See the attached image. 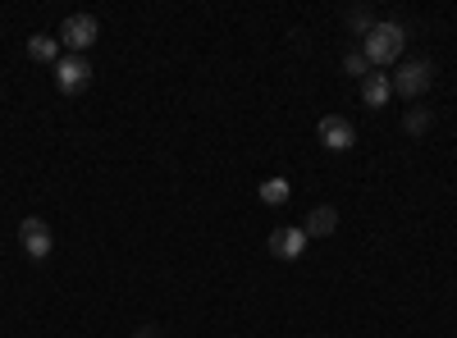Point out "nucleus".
Returning a JSON list of instances; mask_svg holds the SVG:
<instances>
[{
    "instance_id": "f257e3e1",
    "label": "nucleus",
    "mask_w": 457,
    "mask_h": 338,
    "mask_svg": "<svg viewBox=\"0 0 457 338\" xmlns=\"http://www.w3.org/2000/svg\"><path fill=\"white\" fill-rule=\"evenodd\" d=\"M403 51H407V32H403V23H375L370 37L361 42V55L370 60V69H385V64L403 60Z\"/></svg>"
},
{
    "instance_id": "f03ea898",
    "label": "nucleus",
    "mask_w": 457,
    "mask_h": 338,
    "mask_svg": "<svg viewBox=\"0 0 457 338\" xmlns=\"http://www.w3.org/2000/svg\"><path fill=\"white\" fill-rule=\"evenodd\" d=\"M430 83H435V60H407L394 78H389V87L398 92V96H426L430 92Z\"/></svg>"
},
{
    "instance_id": "7ed1b4c3",
    "label": "nucleus",
    "mask_w": 457,
    "mask_h": 338,
    "mask_svg": "<svg viewBox=\"0 0 457 338\" xmlns=\"http://www.w3.org/2000/svg\"><path fill=\"white\" fill-rule=\"evenodd\" d=\"M96 37H101L96 14H69V19L60 23V42L69 46V55H83L87 46H96Z\"/></svg>"
},
{
    "instance_id": "20e7f679",
    "label": "nucleus",
    "mask_w": 457,
    "mask_h": 338,
    "mask_svg": "<svg viewBox=\"0 0 457 338\" xmlns=\"http://www.w3.org/2000/svg\"><path fill=\"white\" fill-rule=\"evenodd\" d=\"M87 83H92L87 55H60V64H55V87H60L64 96H79V92H87Z\"/></svg>"
},
{
    "instance_id": "39448f33",
    "label": "nucleus",
    "mask_w": 457,
    "mask_h": 338,
    "mask_svg": "<svg viewBox=\"0 0 457 338\" xmlns=\"http://www.w3.org/2000/svg\"><path fill=\"white\" fill-rule=\"evenodd\" d=\"M19 243H23L28 260H46L51 247H55V238H51V229H46V219H37V215H28V219L19 224Z\"/></svg>"
},
{
    "instance_id": "423d86ee",
    "label": "nucleus",
    "mask_w": 457,
    "mask_h": 338,
    "mask_svg": "<svg viewBox=\"0 0 457 338\" xmlns=\"http://www.w3.org/2000/svg\"><path fill=\"white\" fill-rule=\"evenodd\" d=\"M316 133H320V146H329V152H353L357 146V128H353V120H343V115H325Z\"/></svg>"
},
{
    "instance_id": "0eeeda50",
    "label": "nucleus",
    "mask_w": 457,
    "mask_h": 338,
    "mask_svg": "<svg viewBox=\"0 0 457 338\" xmlns=\"http://www.w3.org/2000/svg\"><path fill=\"white\" fill-rule=\"evenodd\" d=\"M307 234H302V229H275L270 234V256H279V260H297L302 251H307Z\"/></svg>"
},
{
    "instance_id": "6e6552de",
    "label": "nucleus",
    "mask_w": 457,
    "mask_h": 338,
    "mask_svg": "<svg viewBox=\"0 0 457 338\" xmlns=\"http://www.w3.org/2000/svg\"><path fill=\"white\" fill-rule=\"evenodd\" d=\"M334 229H338V210L334 206H316L307 215V224H302V234H307V238H329Z\"/></svg>"
},
{
    "instance_id": "1a4fd4ad",
    "label": "nucleus",
    "mask_w": 457,
    "mask_h": 338,
    "mask_svg": "<svg viewBox=\"0 0 457 338\" xmlns=\"http://www.w3.org/2000/svg\"><path fill=\"white\" fill-rule=\"evenodd\" d=\"M394 96V87H389V78H385V73H370V78H361V101L370 105V110H379V105H385Z\"/></svg>"
},
{
    "instance_id": "9d476101",
    "label": "nucleus",
    "mask_w": 457,
    "mask_h": 338,
    "mask_svg": "<svg viewBox=\"0 0 457 338\" xmlns=\"http://www.w3.org/2000/svg\"><path fill=\"white\" fill-rule=\"evenodd\" d=\"M28 55L37 64H60V42L46 37V32H37V37H28Z\"/></svg>"
},
{
    "instance_id": "9b49d317",
    "label": "nucleus",
    "mask_w": 457,
    "mask_h": 338,
    "mask_svg": "<svg viewBox=\"0 0 457 338\" xmlns=\"http://www.w3.org/2000/svg\"><path fill=\"white\" fill-rule=\"evenodd\" d=\"M256 197H261L265 206H284V202L293 197V183H288V178H265V183L256 187Z\"/></svg>"
},
{
    "instance_id": "f8f14e48",
    "label": "nucleus",
    "mask_w": 457,
    "mask_h": 338,
    "mask_svg": "<svg viewBox=\"0 0 457 338\" xmlns=\"http://www.w3.org/2000/svg\"><path fill=\"white\" fill-rule=\"evenodd\" d=\"M343 69H348L353 78H370V73H375V69H370V60H366L361 51H348V55H343Z\"/></svg>"
},
{
    "instance_id": "ddd939ff",
    "label": "nucleus",
    "mask_w": 457,
    "mask_h": 338,
    "mask_svg": "<svg viewBox=\"0 0 457 338\" xmlns=\"http://www.w3.org/2000/svg\"><path fill=\"white\" fill-rule=\"evenodd\" d=\"M348 28L361 37V42H366V37H370V28H375V14L370 10H348Z\"/></svg>"
},
{
    "instance_id": "4468645a",
    "label": "nucleus",
    "mask_w": 457,
    "mask_h": 338,
    "mask_svg": "<svg viewBox=\"0 0 457 338\" xmlns=\"http://www.w3.org/2000/svg\"><path fill=\"white\" fill-rule=\"evenodd\" d=\"M403 128H407V133H416V137H421V133L430 128V110H411V115L403 120Z\"/></svg>"
},
{
    "instance_id": "2eb2a0df",
    "label": "nucleus",
    "mask_w": 457,
    "mask_h": 338,
    "mask_svg": "<svg viewBox=\"0 0 457 338\" xmlns=\"http://www.w3.org/2000/svg\"><path fill=\"white\" fill-rule=\"evenodd\" d=\"M137 338H161L156 329H137Z\"/></svg>"
}]
</instances>
